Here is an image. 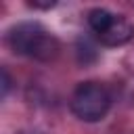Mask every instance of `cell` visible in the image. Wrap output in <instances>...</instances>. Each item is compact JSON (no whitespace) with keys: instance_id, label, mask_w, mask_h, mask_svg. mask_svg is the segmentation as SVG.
I'll return each mask as SVG.
<instances>
[{"instance_id":"6da1fadb","label":"cell","mask_w":134,"mask_h":134,"mask_svg":"<svg viewBox=\"0 0 134 134\" xmlns=\"http://www.w3.org/2000/svg\"><path fill=\"white\" fill-rule=\"evenodd\" d=\"M6 42L13 52L25 54L38 61H50L61 50L59 40L52 34H48L40 23H31V21L15 25L6 36Z\"/></svg>"},{"instance_id":"7a4b0ae2","label":"cell","mask_w":134,"mask_h":134,"mask_svg":"<svg viewBox=\"0 0 134 134\" xmlns=\"http://www.w3.org/2000/svg\"><path fill=\"white\" fill-rule=\"evenodd\" d=\"M111 107L109 90L98 82H82L71 96V111L82 121H100Z\"/></svg>"},{"instance_id":"3957f363","label":"cell","mask_w":134,"mask_h":134,"mask_svg":"<svg viewBox=\"0 0 134 134\" xmlns=\"http://www.w3.org/2000/svg\"><path fill=\"white\" fill-rule=\"evenodd\" d=\"M98 40H100V44H105V46H121V44H126V42H130L132 38H134V25L130 23V21H126L124 17H115V21L103 31V34H98L96 36Z\"/></svg>"},{"instance_id":"277c9868","label":"cell","mask_w":134,"mask_h":134,"mask_svg":"<svg viewBox=\"0 0 134 134\" xmlns=\"http://www.w3.org/2000/svg\"><path fill=\"white\" fill-rule=\"evenodd\" d=\"M115 17H117V15L109 13L107 8H92V10L88 13V25H90L92 31L98 36V34H103V31L115 21Z\"/></svg>"},{"instance_id":"5b68a950","label":"cell","mask_w":134,"mask_h":134,"mask_svg":"<svg viewBox=\"0 0 134 134\" xmlns=\"http://www.w3.org/2000/svg\"><path fill=\"white\" fill-rule=\"evenodd\" d=\"M8 88H10V77H8V71L2 69V96H6Z\"/></svg>"},{"instance_id":"8992f818","label":"cell","mask_w":134,"mask_h":134,"mask_svg":"<svg viewBox=\"0 0 134 134\" xmlns=\"http://www.w3.org/2000/svg\"><path fill=\"white\" fill-rule=\"evenodd\" d=\"M57 2L54 0H46V2H38V0H34V2H29V6H34V8H52Z\"/></svg>"}]
</instances>
